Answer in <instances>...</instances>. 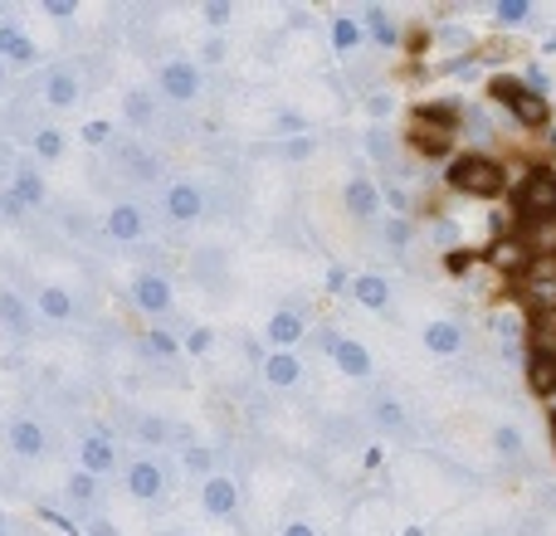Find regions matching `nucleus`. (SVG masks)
Here are the masks:
<instances>
[{
    "label": "nucleus",
    "mask_w": 556,
    "mask_h": 536,
    "mask_svg": "<svg viewBox=\"0 0 556 536\" xmlns=\"http://www.w3.org/2000/svg\"><path fill=\"white\" fill-rule=\"evenodd\" d=\"M346 283H352L346 268H332V273H327V288H332V293H346Z\"/></svg>",
    "instance_id": "nucleus-46"
},
{
    "label": "nucleus",
    "mask_w": 556,
    "mask_h": 536,
    "mask_svg": "<svg viewBox=\"0 0 556 536\" xmlns=\"http://www.w3.org/2000/svg\"><path fill=\"white\" fill-rule=\"evenodd\" d=\"M444 181H450L454 191L473 195V201H498V195L508 191V166H498L493 156H483V152H464V156H454L450 162Z\"/></svg>",
    "instance_id": "nucleus-1"
},
{
    "label": "nucleus",
    "mask_w": 556,
    "mask_h": 536,
    "mask_svg": "<svg viewBox=\"0 0 556 536\" xmlns=\"http://www.w3.org/2000/svg\"><path fill=\"white\" fill-rule=\"evenodd\" d=\"M78 137H84L88 146H108L113 142V123H108V117H93V123H84V132Z\"/></svg>",
    "instance_id": "nucleus-39"
},
{
    "label": "nucleus",
    "mask_w": 556,
    "mask_h": 536,
    "mask_svg": "<svg viewBox=\"0 0 556 536\" xmlns=\"http://www.w3.org/2000/svg\"><path fill=\"white\" fill-rule=\"evenodd\" d=\"M278 536H317L313 522H303V518H293V522H283V532Z\"/></svg>",
    "instance_id": "nucleus-45"
},
{
    "label": "nucleus",
    "mask_w": 556,
    "mask_h": 536,
    "mask_svg": "<svg viewBox=\"0 0 556 536\" xmlns=\"http://www.w3.org/2000/svg\"><path fill=\"white\" fill-rule=\"evenodd\" d=\"M513 205H518V220H522V225L556 220V186H552V171H547V166H538V171H528V181L518 186V195H513Z\"/></svg>",
    "instance_id": "nucleus-4"
},
{
    "label": "nucleus",
    "mask_w": 556,
    "mask_h": 536,
    "mask_svg": "<svg viewBox=\"0 0 556 536\" xmlns=\"http://www.w3.org/2000/svg\"><path fill=\"white\" fill-rule=\"evenodd\" d=\"M10 195H15L25 210H45V201H49V186H45V176L35 171V166H20L15 176H10Z\"/></svg>",
    "instance_id": "nucleus-22"
},
{
    "label": "nucleus",
    "mask_w": 556,
    "mask_h": 536,
    "mask_svg": "<svg viewBox=\"0 0 556 536\" xmlns=\"http://www.w3.org/2000/svg\"><path fill=\"white\" fill-rule=\"evenodd\" d=\"M552 259H556V254H552Z\"/></svg>",
    "instance_id": "nucleus-56"
},
{
    "label": "nucleus",
    "mask_w": 556,
    "mask_h": 536,
    "mask_svg": "<svg viewBox=\"0 0 556 536\" xmlns=\"http://www.w3.org/2000/svg\"><path fill=\"white\" fill-rule=\"evenodd\" d=\"M137 439L142 444H166L172 439V424L156 420V414H142V420H137Z\"/></svg>",
    "instance_id": "nucleus-35"
},
{
    "label": "nucleus",
    "mask_w": 556,
    "mask_h": 536,
    "mask_svg": "<svg viewBox=\"0 0 556 536\" xmlns=\"http://www.w3.org/2000/svg\"><path fill=\"white\" fill-rule=\"evenodd\" d=\"M211 342H215L211 327H195V332L181 336V352H211Z\"/></svg>",
    "instance_id": "nucleus-40"
},
{
    "label": "nucleus",
    "mask_w": 556,
    "mask_h": 536,
    "mask_svg": "<svg viewBox=\"0 0 556 536\" xmlns=\"http://www.w3.org/2000/svg\"><path fill=\"white\" fill-rule=\"evenodd\" d=\"M35 317H45V322H74V293H68L64 283H39L35 288Z\"/></svg>",
    "instance_id": "nucleus-19"
},
{
    "label": "nucleus",
    "mask_w": 556,
    "mask_h": 536,
    "mask_svg": "<svg viewBox=\"0 0 556 536\" xmlns=\"http://www.w3.org/2000/svg\"><path fill=\"white\" fill-rule=\"evenodd\" d=\"M29 152H35V162H64V152H68V137L59 132V127H35V137H29Z\"/></svg>",
    "instance_id": "nucleus-30"
},
{
    "label": "nucleus",
    "mask_w": 556,
    "mask_h": 536,
    "mask_svg": "<svg viewBox=\"0 0 556 536\" xmlns=\"http://www.w3.org/2000/svg\"><path fill=\"white\" fill-rule=\"evenodd\" d=\"M84 98V78H78L74 64H54L45 74V103L54 107V113H68V107Z\"/></svg>",
    "instance_id": "nucleus-14"
},
{
    "label": "nucleus",
    "mask_w": 556,
    "mask_h": 536,
    "mask_svg": "<svg viewBox=\"0 0 556 536\" xmlns=\"http://www.w3.org/2000/svg\"><path fill=\"white\" fill-rule=\"evenodd\" d=\"M201 59H205V64H220V59H225V39H220V35L205 39V44H201Z\"/></svg>",
    "instance_id": "nucleus-43"
},
{
    "label": "nucleus",
    "mask_w": 556,
    "mask_h": 536,
    "mask_svg": "<svg viewBox=\"0 0 556 536\" xmlns=\"http://www.w3.org/2000/svg\"><path fill=\"white\" fill-rule=\"evenodd\" d=\"M532 259H538V250H532L528 240H518V234H503V240L489 244V264L498 268V273H528Z\"/></svg>",
    "instance_id": "nucleus-17"
},
{
    "label": "nucleus",
    "mask_w": 556,
    "mask_h": 536,
    "mask_svg": "<svg viewBox=\"0 0 556 536\" xmlns=\"http://www.w3.org/2000/svg\"><path fill=\"white\" fill-rule=\"evenodd\" d=\"M103 234L117 244H137L147 240V210L137 201H117L108 205V220H103Z\"/></svg>",
    "instance_id": "nucleus-12"
},
{
    "label": "nucleus",
    "mask_w": 556,
    "mask_h": 536,
    "mask_svg": "<svg viewBox=\"0 0 556 536\" xmlns=\"http://www.w3.org/2000/svg\"><path fill=\"white\" fill-rule=\"evenodd\" d=\"M371 424L376 430H386V434H401V430H410V410H405L395 395H376L371 400Z\"/></svg>",
    "instance_id": "nucleus-26"
},
{
    "label": "nucleus",
    "mask_w": 556,
    "mask_h": 536,
    "mask_svg": "<svg viewBox=\"0 0 556 536\" xmlns=\"http://www.w3.org/2000/svg\"><path fill=\"white\" fill-rule=\"evenodd\" d=\"M323 346H327V356H332V366L346 375V381H371V371H376V356H371V346H366V342H356V336L332 332Z\"/></svg>",
    "instance_id": "nucleus-8"
},
{
    "label": "nucleus",
    "mask_w": 556,
    "mask_h": 536,
    "mask_svg": "<svg viewBox=\"0 0 556 536\" xmlns=\"http://www.w3.org/2000/svg\"><path fill=\"white\" fill-rule=\"evenodd\" d=\"M283 156L288 162H307V156H313V137H293V142L283 146Z\"/></svg>",
    "instance_id": "nucleus-41"
},
{
    "label": "nucleus",
    "mask_w": 556,
    "mask_h": 536,
    "mask_svg": "<svg viewBox=\"0 0 556 536\" xmlns=\"http://www.w3.org/2000/svg\"><path fill=\"white\" fill-rule=\"evenodd\" d=\"M405 536H425V532L420 527H405Z\"/></svg>",
    "instance_id": "nucleus-50"
},
{
    "label": "nucleus",
    "mask_w": 556,
    "mask_h": 536,
    "mask_svg": "<svg viewBox=\"0 0 556 536\" xmlns=\"http://www.w3.org/2000/svg\"><path fill=\"white\" fill-rule=\"evenodd\" d=\"M303 332H307V322H303V312H293V307H278L269 322H264V336L274 342V352H293V346L303 342Z\"/></svg>",
    "instance_id": "nucleus-21"
},
{
    "label": "nucleus",
    "mask_w": 556,
    "mask_h": 536,
    "mask_svg": "<svg viewBox=\"0 0 556 536\" xmlns=\"http://www.w3.org/2000/svg\"><path fill=\"white\" fill-rule=\"evenodd\" d=\"M201 15H205V25L211 29H225L235 20V5L230 0H211V5H201Z\"/></svg>",
    "instance_id": "nucleus-38"
},
{
    "label": "nucleus",
    "mask_w": 556,
    "mask_h": 536,
    "mask_svg": "<svg viewBox=\"0 0 556 536\" xmlns=\"http://www.w3.org/2000/svg\"><path fill=\"white\" fill-rule=\"evenodd\" d=\"M172 536H186V532H172Z\"/></svg>",
    "instance_id": "nucleus-53"
},
{
    "label": "nucleus",
    "mask_w": 556,
    "mask_h": 536,
    "mask_svg": "<svg viewBox=\"0 0 556 536\" xmlns=\"http://www.w3.org/2000/svg\"><path fill=\"white\" fill-rule=\"evenodd\" d=\"M127 297H132L137 312L166 317L176 307V283L166 273H156V268H142V273H132V283H127Z\"/></svg>",
    "instance_id": "nucleus-6"
},
{
    "label": "nucleus",
    "mask_w": 556,
    "mask_h": 536,
    "mask_svg": "<svg viewBox=\"0 0 556 536\" xmlns=\"http://www.w3.org/2000/svg\"><path fill=\"white\" fill-rule=\"evenodd\" d=\"M420 342H425L430 356H459L469 336H464V327L454 322V317H434V322L420 327Z\"/></svg>",
    "instance_id": "nucleus-18"
},
{
    "label": "nucleus",
    "mask_w": 556,
    "mask_h": 536,
    "mask_svg": "<svg viewBox=\"0 0 556 536\" xmlns=\"http://www.w3.org/2000/svg\"><path fill=\"white\" fill-rule=\"evenodd\" d=\"M0 225H5V220H0Z\"/></svg>",
    "instance_id": "nucleus-55"
},
{
    "label": "nucleus",
    "mask_w": 556,
    "mask_h": 536,
    "mask_svg": "<svg viewBox=\"0 0 556 536\" xmlns=\"http://www.w3.org/2000/svg\"><path fill=\"white\" fill-rule=\"evenodd\" d=\"M123 117L137 127V132H147V127L156 123V93L152 88H127L123 93Z\"/></svg>",
    "instance_id": "nucleus-25"
},
{
    "label": "nucleus",
    "mask_w": 556,
    "mask_h": 536,
    "mask_svg": "<svg viewBox=\"0 0 556 536\" xmlns=\"http://www.w3.org/2000/svg\"><path fill=\"white\" fill-rule=\"evenodd\" d=\"M98 493H103V483H98L93 473H84V469H74V473L64 478V498H68V502H78V508H93Z\"/></svg>",
    "instance_id": "nucleus-33"
},
{
    "label": "nucleus",
    "mask_w": 556,
    "mask_h": 536,
    "mask_svg": "<svg viewBox=\"0 0 556 536\" xmlns=\"http://www.w3.org/2000/svg\"><path fill=\"white\" fill-rule=\"evenodd\" d=\"M201 512L215 522H230L240 512V483L230 473H205L201 478Z\"/></svg>",
    "instance_id": "nucleus-10"
},
{
    "label": "nucleus",
    "mask_w": 556,
    "mask_h": 536,
    "mask_svg": "<svg viewBox=\"0 0 556 536\" xmlns=\"http://www.w3.org/2000/svg\"><path fill=\"white\" fill-rule=\"evenodd\" d=\"M0 536H10V522H5V512H0Z\"/></svg>",
    "instance_id": "nucleus-49"
},
{
    "label": "nucleus",
    "mask_w": 556,
    "mask_h": 536,
    "mask_svg": "<svg viewBox=\"0 0 556 536\" xmlns=\"http://www.w3.org/2000/svg\"><path fill=\"white\" fill-rule=\"evenodd\" d=\"M410 220H401V215H395V220H386V244H391L395 254H405V244H410Z\"/></svg>",
    "instance_id": "nucleus-37"
},
{
    "label": "nucleus",
    "mask_w": 556,
    "mask_h": 536,
    "mask_svg": "<svg viewBox=\"0 0 556 536\" xmlns=\"http://www.w3.org/2000/svg\"><path fill=\"white\" fill-rule=\"evenodd\" d=\"M78 469L93 473L98 483L108 478V473L117 469V439L108 430H88L84 439H78Z\"/></svg>",
    "instance_id": "nucleus-11"
},
{
    "label": "nucleus",
    "mask_w": 556,
    "mask_h": 536,
    "mask_svg": "<svg viewBox=\"0 0 556 536\" xmlns=\"http://www.w3.org/2000/svg\"><path fill=\"white\" fill-rule=\"evenodd\" d=\"M342 210L352 215V220H376V215L386 210V201H381V186L371 181V176H352V181L342 186Z\"/></svg>",
    "instance_id": "nucleus-13"
},
{
    "label": "nucleus",
    "mask_w": 556,
    "mask_h": 536,
    "mask_svg": "<svg viewBox=\"0 0 556 536\" xmlns=\"http://www.w3.org/2000/svg\"><path fill=\"white\" fill-rule=\"evenodd\" d=\"M74 0H49V5H45V15H54V20H64V25H68V20H74Z\"/></svg>",
    "instance_id": "nucleus-44"
},
{
    "label": "nucleus",
    "mask_w": 556,
    "mask_h": 536,
    "mask_svg": "<svg viewBox=\"0 0 556 536\" xmlns=\"http://www.w3.org/2000/svg\"><path fill=\"white\" fill-rule=\"evenodd\" d=\"M489 444H493V454H498V459H522V454H528V434L518 430V424H493V434H489Z\"/></svg>",
    "instance_id": "nucleus-31"
},
{
    "label": "nucleus",
    "mask_w": 556,
    "mask_h": 536,
    "mask_svg": "<svg viewBox=\"0 0 556 536\" xmlns=\"http://www.w3.org/2000/svg\"><path fill=\"white\" fill-rule=\"evenodd\" d=\"M5 449L15 454V459H25V463H39L49 454L45 420H35V414H15V420L5 424Z\"/></svg>",
    "instance_id": "nucleus-9"
},
{
    "label": "nucleus",
    "mask_w": 556,
    "mask_h": 536,
    "mask_svg": "<svg viewBox=\"0 0 556 536\" xmlns=\"http://www.w3.org/2000/svg\"><path fill=\"white\" fill-rule=\"evenodd\" d=\"M489 93L498 98V103L508 107L513 117H518V127H528V132H542V127L552 123V103L542 93H532L522 78H493Z\"/></svg>",
    "instance_id": "nucleus-2"
},
{
    "label": "nucleus",
    "mask_w": 556,
    "mask_h": 536,
    "mask_svg": "<svg viewBox=\"0 0 556 536\" xmlns=\"http://www.w3.org/2000/svg\"><path fill=\"white\" fill-rule=\"evenodd\" d=\"M264 381H269L274 391H293V385L303 381V361H298V352H274V356H264Z\"/></svg>",
    "instance_id": "nucleus-23"
},
{
    "label": "nucleus",
    "mask_w": 556,
    "mask_h": 536,
    "mask_svg": "<svg viewBox=\"0 0 556 536\" xmlns=\"http://www.w3.org/2000/svg\"><path fill=\"white\" fill-rule=\"evenodd\" d=\"M0 332H5L10 342H25V336L35 332V307H29L15 288H0Z\"/></svg>",
    "instance_id": "nucleus-15"
},
{
    "label": "nucleus",
    "mask_w": 556,
    "mask_h": 536,
    "mask_svg": "<svg viewBox=\"0 0 556 536\" xmlns=\"http://www.w3.org/2000/svg\"><path fill=\"white\" fill-rule=\"evenodd\" d=\"M127 498L132 502H162L166 488H172V478H166V463L152 459V454H142V459L127 463Z\"/></svg>",
    "instance_id": "nucleus-7"
},
{
    "label": "nucleus",
    "mask_w": 556,
    "mask_h": 536,
    "mask_svg": "<svg viewBox=\"0 0 556 536\" xmlns=\"http://www.w3.org/2000/svg\"><path fill=\"white\" fill-rule=\"evenodd\" d=\"M489 15L498 20V25H528V20L538 15V10H532L528 0H498V5H493Z\"/></svg>",
    "instance_id": "nucleus-34"
},
{
    "label": "nucleus",
    "mask_w": 556,
    "mask_h": 536,
    "mask_svg": "<svg viewBox=\"0 0 556 536\" xmlns=\"http://www.w3.org/2000/svg\"><path fill=\"white\" fill-rule=\"evenodd\" d=\"M0 166H5V142H0Z\"/></svg>",
    "instance_id": "nucleus-51"
},
{
    "label": "nucleus",
    "mask_w": 556,
    "mask_h": 536,
    "mask_svg": "<svg viewBox=\"0 0 556 536\" xmlns=\"http://www.w3.org/2000/svg\"><path fill=\"white\" fill-rule=\"evenodd\" d=\"M88 536H117V527H113V522H108V518H98L93 527H88Z\"/></svg>",
    "instance_id": "nucleus-47"
},
{
    "label": "nucleus",
    "mask_w": 556,
    "mask_h": 536,
    "mask_svg": "<svg viewBox=\"0 0 556 536\" xmlns=\"http://www.w3.org/2000/svg\"><path fill=\"white\" fill-rule=\"evenodd\" d=\"M327 39H332L337 54H356V49L366 44L362 20H356V15H332V20H327Z\"/></svg>",
    "instance_id": "nucleus-27"
},
{
    "label": "nucleus",
    "mask_w": 556,
    "mask_h": 536,
    "mask_svg": "<svg viewBox=\"0 0 556 536\" xmlns=\"http://www.w3.org/2000/svg\"><path fill=\"white\" fill-rule=\"evenodd\" d=\"M508 536H522V532H508Z\"/></svg>",
    "instance_id": "nucleus-54"
},
{
    "label": "nucleus",
    "mask_w": 556,
    "mask_h": 536,
    "mask_svg": "<svg viewBox=\"0 0 556 536\" xmlns=\"http://www.w3.org/2000/svg\"><path fill=\"white\" fill-rule=\"evenodd\" d=\"M274 132L288 137V142H293V137H307V117L303 113H288V107H283V113H274Z\"/></svg>",
    "instance_id": "nucleus-36"
},
{
    "label": "nucleus",
    "mask_w": 556,
    "mask_h": 536,
    "mask_svg": "<svg viewBox=\"0 0 556 536\" xmlns=\"http://www.w3.org/2000/svg\"><path fill=\"white\" fill-rule=\"evenodd\" d=\"M142 356H152V361H176V356H181V332H172V327H147Z\"/></svg>",
    "instance_id": "nucleus-29"
},
{
    "label": "nucleus",
    "mask_w": 556,
    "mask_h": 536,
    "mask_svg": "<svg viewBox=\"0 0 556 536\" xmlns=\"http://www.w3.org/2000/svg\"><path fill=\"white\" fill-rule=\"evenodd\" d=\"M346 293H352V303L362 307V312H386V307H391V283H386L381 273H356L352 283H346Z\"/></svg>",
    "instance_id": "nucleus-20"
},
{
    "label": "nucleus",
    "mask_w": 556,
    "mask_h": 536,
    "mask_svg": "<svg viewBox=\"0 0 556 536\" xmlns=\"http://www.w3.org/2000/svg\"><path fill=\"white\" fill-rule=\"evenodd\" d=\"M20 215H25V205H20L15 195H10V186H5V191H0V220H20Z\"/></svg>",
    "instance_id": "nucleus-42"
},
{
    "label": "nucleus",
    "mask_w": 556,
    "mask_h": 536,
    "mask_svg": "<svg viewBox=\"0 0 556 536\" xmlns=\"http://www.w3.org/2000/svg\"><path fill=\"white\" fill-rule=\"evenodd\" d=\"M0 59H10V64H35L39 44L20 25H5V20H0Z\"/></svg>",
    "instance_id": "nucleus-24"
},
{
    "label": "nucleus",
    "mask_w": 556,
    "mask_h": 536,
    "mask_svg": "<svg viewBox=\"0 0 556 536\" xmlns=\"http://www.w3.org/2000/svg\"><path fill=\"white\" fill-rule=\"evenodd\" d=\"M0 88H5V64H0Z\"/></svg>",
    "instance_id": "nucleus-52"
},
{
    "label": "nucleus",
    "mask_w": 556,
    "mask_h": 536,
    "mask_svg": "<svg viewBox=\"0 0 556 536\" xmlns=\"http://www.w3.org/2000/svg\"><path fill=\"white\" fill-rule=\"evenodd\" d=\"M362 35L371 39V44H381V49H395V15L391 10H366V20H362Z\"/></svg>",
    "instance_id": "nucleus-32"
},
{
    "label": "nucleus",
    "mask_w": 556,
    "mask_h": 536,
    "mask_svg": "<svg viewBox=\"0 0 556 536\" xmlns=\"http://www.w3.org/2000/svg\"><path fill=\"white\" fill-rule=\"evenodd\" d=\"M162 210L172 225H195L205 210H211V201H205V186L191 181V176H176V181L162 186Z\"/></svg>",
    "instance_id": "nucleus-5"
},
{
    "label": "nucleus",
    "mask_w": 556,
    "mask_h": 536,
    "mask_svg": "<svg viewBox=\"0 0 556 536\" xmlns=\"http://www.w3.org/2000/svg\"><path fill=\"white\" fill-rule=\"evenodd\" d=\"M186 463H191V469H205V463H211V454H205V449H191V454H186Z\"/></svg>",
    "instance_id": "nucleus-48"
},
{
    "label": "nucleus",
    "mask_w": 556,
    "mask_h": 536,
    "mask_svg": "<svg viewBox=\"0 0 556 536\" xmlns=\"http://www.w3.org/2000/svg\"><path fill=\"white\" fill-rule=\"evenodd\" d=\"M205 88V74L195 59H166L162 68H156V98H166V103L176 107H191L195 98H201Z\"/></svg>",
    "instance_id": "nucleus-3"
},
{
    "label": "nucleus",
    "mask_w": 556,
    "mask_h": 536,
    "mask_svg": "<svg viewBox=\"0 0 556 536\" xmlns=\"http://www.w3.org/2000/svg\"><path fill=\"white\" fill-rule=\"evenodd\" d=\"M123 176H132V181H156V176H162V156L156 152H147V146H123Z\"/></svg>",
    "instance_id": "nucleus-28"
},
{
    "label": "nucleus",
    "mask_w": 556,
    "mask_h": 536,
    "mask_svg": "<svg viewBox=\"0 0 556 536\" xmlns=\"http://www.w3.org/2000/svg\"><path fill=\"white\" fill-rule=\"evenodd\" d=\"M528 391L538 400H552L556 395V346L552 342H538L528 352Z\"/></svg>",
    "instance_id": "nucleus-16"
}]
</instances>
